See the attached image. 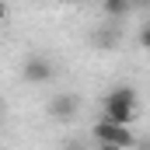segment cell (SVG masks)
Masks as SVG:
<instances>
[{"label": "cell", "mask_w": 150, "mask_h": 150, "mask_svg": "<svg viewBox=\"0 0 150 150\" xmlns=\"http://www.w3.org/2000/svg\"><path fill=\"white\" fill-rule=\"evenodd\" d=\"M21 74H25L28 84H45V80H52L56 67H52V59H49V56H28V59H25V67H21Z\"/></svg>", "instance_id": "cell-3"}, {"label": "cell", "mask_w": 150, "mask_h": 150, "mask_svg": "<svg viewBox=\"0 0 150 150\" xmlns=\"http://www.w3.org/2000/svg\"><path fill=\"white\" fill-rule=\"evenodd\" d=\"M91 136H94V143H101L105 150H112V147H136V143H140V140L133 136V129H129V126L112 122V119L94 122V126H91Z\"/></svg>", "instance_id": "cell-2"}, {"label": "cell", "mask_w": 150, "mask_h": 150, "mask_svg": "<svg viewBox=\"0 0 150 150\" xmlns=\"http://www.w3.org/2000/svg\"><path fill=\"white\" fill-rule=\"evenodd\" d=\"M140 7H143V11H150V0H140Z\"/></svg>", "instance_id": "cell-8"}, {"label": "cell", "mask_w": 150, "mask_h": 150, "mask_svg": "<svg viewBox=\"0 0 150 150\" xmlns=\"http://www.w3.org/2000/svg\"><path fill=\"white\" fill-rule=\"evenodd\" d=\"M49 112L56 115V119H74L77 98H74V94H56V98H52V105H49Z\"/></svg>", "instance_id": "cell-4"}, {"label": "cell", "mask_w": 150, "mask_h": 150, "mask_svg": "<svg viewBox=\"0 0 150 150\" xmlns=\"http://www.w3.org/2000/svg\"><path fill=\"white\" fill-rule=\"evenodd\" d=\"M140 49H150V18L143 21V28H140Z\"/></svg>", "instance_id": "cell-6"}, {"label": "cell", "mask_w": 150, "mask_h": 150, "mask_svg": "<svg viewBox=\"0 0 150 150\" xmlns=\"http://www.w3.org/2000/svg\"><path fill=\"white\" fill-rule=\"evenodd\" d=\"M4 18H7V7H4V0H0V21H4Z\"/></svg>", "instance_id": "cell-7"}, {"label": "cell", "mask_w": 150, "mask_h": 150, "mask_svg": "<svg viewBox=\"0 0 150 150\" xmlns=\"http://www.w3.org/2000/svg\"><path fill=\"white\" fill-rule=\"evenodd\" d=\"M133 11V0H105V14L108 18H126Z\"/></svg>", "instance_id": "cell-5"}, {"label": "cell", "mask_w": 150, "mask_h": 150, "mask_svg": "<svg viewBox=\"0 0 150 150\" xmlns=\"http://www.w3.org/2000/svg\"><path fill=\"white\" fill-rule=\"evenodd\" d=\"M136 108H140V98H136V91L129 84H119V87H112L105 94V119H112V122L129 126L136 119Z\"/></svg>", "instance_id": "cell-1"}]
</instances>
